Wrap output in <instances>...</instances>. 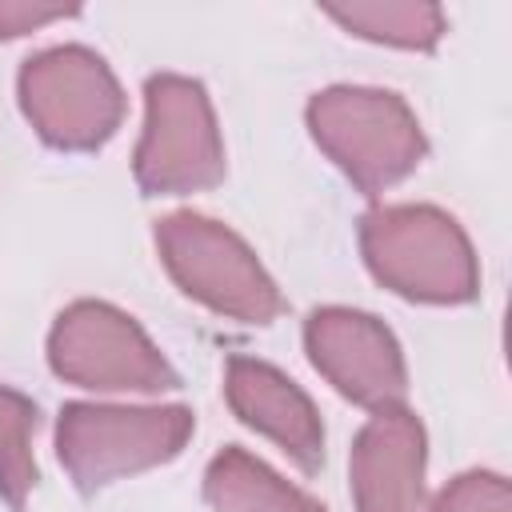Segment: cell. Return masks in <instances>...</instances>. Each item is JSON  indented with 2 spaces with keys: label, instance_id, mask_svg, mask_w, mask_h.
Instances as JSON below:
<instances>
[{
  "label": "cell",
  "instance_id": "1",
  "mask_svg": "<svg viewBox=\"0 0 512 512\" xmlns=\"http://www.w3.org/2000/svg\"><path fill=\"white\" fill-rule=\"evenodd\" d=\"M360 256L388 292L416 304H468L480 292L472 240L436 204H380L364 212Z\"/></svg>",
  "mask_w": 512,
  "mask_h": 512
},
{
  "label": "cell",
  "instance_id": "2",
  "mask_svg": "<svg viewBox=\"0 0 512 512\" xmlns=\"http://www.w3.org/2000/svg\"><path fill=\"white\" fill-rule=\"evenodd\" d=\"M320 152L364 192L376 196L412 176L428 152L416 112L404 96L368 84L320 88L304 108Z\"/></svg>",
  "mask_w": 512,
  "mask_h": 512
},
{
  "label": "cell",
  "instance_id": "3",
  "mask_svg": "<svg viewBox=\"0 0 512 512\" xmlns=\"http://www.w3.org/2000/svg\"><path fill=\"white\" fill-rule=\"evenodd\" d=\"M196 432L184 404H88L72 400L56 420V456L80 492L168 464Z\"/></svg>",
  "mask_w": 512,
  "mask_h": 512
},
{
  "label": "cell",
  "instance_id": "4",
  "mask_svg": "<svg viewBox=\"0 0 512 512\" xmlns=\"http://www.w3.org/2000/svg\"><path fill=\"white\" fill-rule=\"evenodd\" d=\"M156 252L180 292L216 316L240 324H272L284 312V296L260 256L244 244V236L212 216L172 212L156 220Z\"/></svg>",
  "mask_w": 512,
  "mask_h": 512
},
{
  "label": "cell",
  "instance_id": "5",
  "mask_svg": "<svg viewBox=\"0 0 512 512\" xmlns=\"http://www.w3.org/2000/svg\"><path fill=\"white\" fill-rule=\"evenodd\" d=\"M20 112L32 132L64 152L108 144L124 120V88L108 60L84 44H56L20 64Z\"/></svg>",
  "mask_w": 512,
  "mask_h": 512
},
{
  "label": "cell",
  "instance_id": "6",
  "mask_svg": "<svg viewBox=\"0 0 512 512\" xmlns=\"http://www.w3.org/2000/svg\"><path fill=\"white\" fill-rule=\"evenodd\" d=\"M132 176L144 196H184L224 180V140L200 80L180 72L144 80V128Z\"/></svg>",
  "mask_w": 512,
  "mask_h": 512
},
{
  "label": "cell",
  "instance_id": "7",
  "mask_svg": "<svg viewBox=\"0 0 512 512\" xmlns=\"http://www.w3.org/2000/svg\"><path fill=\"white\" fill-rule=\"evenodd\" d=\"M48 364L60 380L92 392H168L180 384L152 336L104 300H76L56 316Z\"/></svg>",
  "mask_w": 512,
  "mask_h": 512
},
{
  "label": "cell",
  "instance_id": "8",
  "mask_svg": "<svg viewBox=\"0 0 512 512\" xmlns=\"http://www.w3.org/2000/svg\"><path fill=\"white\" fill-rule=\"evenodd\" d=\"M304 352L312 368L352 404L368 412L404 408L408 364L384 320L360 308L328 304L304 320Z\"/></svg>",
  "mask_w": 512,
  "mask_h": 512
},
{
  "label": "cell",
  "instance_id": "9",
  "mask_svg": "<svg viewBox=\"0 0 512 512\" xmlns=\"http://www.w3.org/2000/svg\"><path fill=\"white\" fill-rule=\"evenodd\" d=\"M424 460L428 440L416 412H372L348 456L356 512H424Z\"/></svg>",
  "mask_w": 512,
  "mask_h": 512
},
{
  "label": "cell",
  "instance_id": "10",
  "mask_svg": "<svg viewBox=\"0 0 512 512\" xmlns=\"http://www.w3.org/2000/svg\"><path fill=\"white\" fill-rule=\"evenodd\" d=\"M224 396L240 424L256 428L272 444H280L304 472L324 464V424L308 392L288 380L280 368L256 356H228L224 364Z\"/></svg>",
  "mask_w": 512,
  "mask_h": 512
},
{
  "label": "cell",
  "instance_id": "11",
  "mask_svg": "<svg viewBox=\"0 0 512 512\" xmlns=\"http://www.w3.org/2000/svg\"><path fill=\"white\" fill-rule=\"evenodd\" d=\"M204 500L212 512H324V504L244 448H224L208 460Z\"/></svg>",
  "mask_w": 512,
  "mask_h": 512
},
{
  "label": "cell",
  "instance_id": "12",
  "mask_svg": "<svg viewBox=\"0 0 512 512\" xmlns=\"http://www.w3.org/2000/svg\"><path fill=\"white\" fill-rule=\"evenodd\" d=\"M324 16L336 20L344 32L388 44V48H412L428 52L440 44L448 20L436 4L424 0H364V4H324Z\"/></svg>",
  "mask_w": 512,
  "mask_h": 512
},
{
  "label": "cell",
  "instance_id": "13",
  "mask_svg": "<svg viewBox=\"0 0 512 512\" xmlns=\"http://www.w3.org/2000/svg\"><path fill=\"white\" fill-rule=\"evenodd\" d=\"M36 404L0 384V500L20 512L28 492L36 488V456H32V432H36Z\"/></svg>",
  "mask_w": 512,
  "mask_h": 512
},
{
  "label": "cell",
  "instance_id": "14",
  "mask_svg": "<svg viewBox=\"0 0 512 512\" xmlns=\"http://www.w3.org/2000/svg\"><path fill=\"white\" fill-rule=\"evenodd\" d=\"M428 512H512V492L500 472L472 468L448 480Z\"/></svg>",
  "mask_w": 512,
  "mask_h": 512
},
{
  "label": "cell",
  "instance_id": "15",
  "mask_svg": "<svg viewBox=\"0 0 512 512\" xmlns=\"http://www.w3.org/2000/svg\"><path fill=\"white\" fill-rule=\"evenodd\" d=\"M80 8H64V4H28V0H0V40H16L28 32H40L56 20L76 16Z\"/></svg>",
  "mask_w": 512,
  "mask_h": 512
}]
</instances>
